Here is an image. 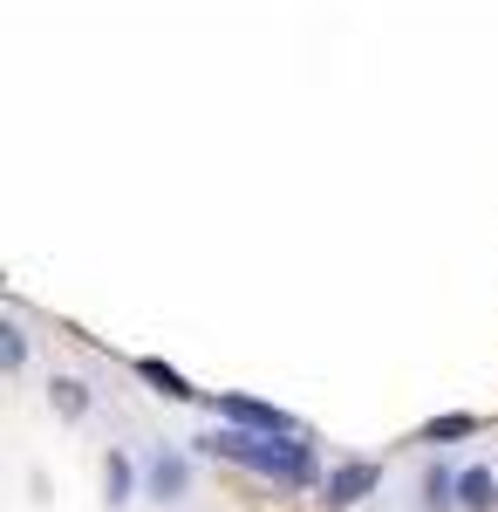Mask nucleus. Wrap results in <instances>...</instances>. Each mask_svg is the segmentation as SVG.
<instances>
[{
	"label": "nucleus",
	"instance_id": "obj_2",
	"mask_svg": "<svg viewBox=\"0 0 498 512\" xmlns=\"http://www.w3.org/2000/svg\"><path fill=\"white\" fill-rule=\"evenodd\" d=\"M389 512H458V458L451 451H417L389 478Z\"/></svg>",
	"mask_w": 498,
	"mask_h": 512
},
{
	"label": "nucleus",
	"instance_id": "obj_1",
	"mask_svg": "<svg viewBox=\"0 0 498 512\" xmlns=\"http://www.w3.org/2000/svg\"><path fill=\"white\" fill-rule=\"evenodd\" d=\"M192 451L198 458H219V465H232V472H246V478H260L273 492H321V472H328L307 437H260V431H232V424L192 431Z\"/></svg>",
	"mask_w": 498,
	"mask_h": 512
},
{
	"label": "nucleus",
	"instance_id": "obj_6",
	"mask_svg": "<svg viewBox=\"0 0 498 512\" xmlns=\"http://www.w3.org/2000/svg\"><path fill=\"white\" fill-rule=\"evenodd\" d=\"M130 506H144V458L110 444L103 451V512H130Z\"/></svg>",
	"mask_w": 498,
	"mask_h": 512
},
{
	"label": "nucleus",
	"instance_id": "obj_10",
	"mask_svg": "<svg viewBox=\"0 0 498 512\" xmlns=\"http://www.w3.org/2000/svg\"><path fill=\"white\" fill-rule=\"evenodd\" d=\"M458 437H478V417H471V410H451V417H430V424L417 431V444H423V451H451Z\"/></svg>",
	"mask_w": 498,
	"mask_h": 512
},
{
	"label": "nucleus",
	"instance_id": "obj_4",
	"mask_svg": "<svg viewBox=\"0 0 498 512\" xmlns=\"http://www.w3.org/2000/svg\"><path fill=\"white\" fill-rule=\"evenodd\" d=\"M383 485H389V472L376 465V458H335L328 472H321V506L328 512H355V506H369V499H383Z\"/></svg>",
	"mask_w": 498,
	"mask_h": 512
},
{
	"label": "nucleus",
	"instance_id": "obj_7",
	"mask_svg": "<svg viewBox=\"0 0 498 512\" xmlns=\"http://www.w3.org/2000/svg\"><path fill=\"white\" fill-rule=\"evenodd\" d=\"M458 512H498V451L458 458Z\"/></svg>",
	"mask_w": 498,
	"mask_h": 512
},
{
	"label": "nucleus",
	"instance_id": "obj_8",
	"mask_svg": "<svg viewBox=\"0 0 498 512\" xmlns=\"http://www.w3.org/2000/svg\"><path fill=\"white\" fill-rule=\"evenodd\" d=\"M28 369H35V328H28L21 308H0V376L21 383Z\"/></svg>",
	"mask_w": 498,
	"mask_h": 512
},
{
	"label": "nucleus",
	"instance_id": "obj_3",
	"mask_svg": "<svg viewBox=\"0 0 498 512\" xmlns=\"http://www.w3.org/2000/svg\"><path fill=\"white\" fill-rule=\"evenodd\" d=\"M198 499V451L178 437H151L144 444V506L185 512Z\"/></svg>",
	"mask_w": 498,
	"mask_h": 512
},
{
	"label": "nucleus",
	"instance_id": "obj_5",
	"mask_svg": "<svg viewBox=\"0 0 498 512\" xmlns=\"http://www.w3.org/2000/svg\"><path fill=\"white\" fill-rule=\"evenodd\" d=\"M212 424L260 431V437H307L301 417H287L280 403H267V396H246V390H219V396H212Z\"/></svg>",
	"mask_w": 498,
	"mask_h": 512
},
{
	"label": "nucleus",
	"instance_id": "obj_11",
	"mask_svg": "<svg viewBox=\"0 0 498 512\" xmlns=\"http://www.w3.org/2000/svg\"><path fill=\"white\" fill-rule=\"evenodd\" d=\"M137 376H144L157 396H171V403H192V396H198L192 383H185V376H178L171 362H157V355H137Z\"/></svg>",
	"mask_w": 498,
	"mask_h": 512
},
{
	"label": "nucleus",
	"instance_id": "obj_9",
	"mask_svg": "<svg viewBox=\"0 0 498 512\" xmlns=\"http://www.w3.org/2000/svg\"><path fill=\"white\" fill-rule=\"evenodd\" d=\"M48 410H55L62 424H89V417H96V390H89V376L55 369V376H48Z\"/></svg>",
	"mask_w": 498,
	"mask_h": 512
}]
</instances>
